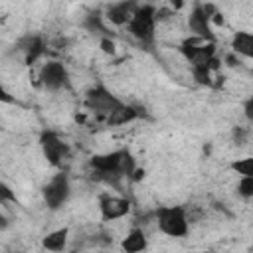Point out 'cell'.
Segmentation results:
<instances>
[{
    "label": "cell",
    "instance_id": "8fae6325",
    "mask_svg": "<svg viewBox=\"0 0 253 253\" xmlns=\"http://www.w3.org/2000/svg\"><path fill=\"white\" fill-rule=\"evenodd\" d=\"M138 4L136 2H115L109 4L105 10V18L113 24V26H128L132 14L136 12Z\"/></svg>",
    "mask_w": 253,
    "mask_h": 253
},
{
    "label": "cell",
    "instance_id": "5bb4252c",
    "mask_svg": "<svg viewBox=\"0 0 253 253\" xmlns=\"http://www.w3.org/2000/svg\"><path fill=\"white\" fill-rule=\"evenodd\" d=\"M69 241V227H59L42 237V247L49 253H63Z\"/></svg>",
    "mask_w": 253,
    "mask_h": 253
},
{
    "label": "cell",
    "instance_id": "e0dca14e",
    "mask_svg": "<svg viewBox=\"0 0 253 253\" xmlns=\"http://www.w3.org/2000/svg\"><path fill=\"white\" fill-rule=\"evenodd\" d=\"M239 178H253V156H243L231 162L229 166Z\"/></svg>",
    "mask_w": 253,
    "mask_h": 253
},
{
    "label": "cell",
    "instance_id": "5b68a950",
    "mask_svg": "<svg viewBox=\"0 0 253 253\" xmlns=\"http://www.w3.org/2000/svg\"><path fill=\"white\" fill-rule=\"evenodd\" d=\"M126 103L121 101L111 89H107L103 83L91 87L85 95V107L97 115H103V117H113L117 111H121Z\"/></svg>",
    "mask_w": 253,
    "mask_h": 253
},
{
    "label": "cell",
    "instance_id": "30bf717a",
    "mask_svg": "<svg viewBox=\"0 0 253 253\" xmlns=\"http://www.w3.org/2000/svg\"><path fill=\"white\" fill-rule=\"evenodd\" d=\"M130 211V202L123 196H113V194H101L99 196V213L103 221H117L128 215Z\"/></svg>",
    "mask_w": 253,
    "mask_h": 253
},
{
    "label": "cell",
    "instance_id": "8992f818",
    "mask_svg": "<svg viewBox=\"0 0 253 253\" xmlns=\"http://www.w3.org/2000/svg\"><path fill=\"white\" fill-rule=\"evenodd\" d=\"M182 55L190 63V67H211L217 69L215 57V42H202V40H188L180 45Z\"/></svg>",
    "mask_w": 253,
    "mask_h": 253
},
{
    "label": "cell",
    "instance_id": "6da1fadb",
    "mask_svg": "<svg viewBox=\"0 0 253 253\" xmlns=\"http://www.w3.org/2000/svg\"><path fill=\"white\" fill-rule=\"evenodd\" d=\"M89 166L93 168L97 178L107 180V182H117L121 178H132V174L138 170L134 156L126 148L95 154L89 158Z\"/></svg>",
    "mask_w": 253,
    "mask_h": 253
},
{
    "label": "cell",
    "instance_id": "4fadbf2b",
    "mask_svg": "<svg viewBox=\"0 0 253 253\" xmlns=\"http://www.w3.org/2000/svg\"><path fill=\"white\" fill-rule=\"evenodd\" d=\"M146 247H148V237L140 227H132L121 241L123 253H144Z\"/></svg>",
    "mask_w": 253,
    "mask_h": 253
},
{
    "label": "cell",
    "instance_id": "603a6c76",
    "mask_svg": "<svg viewBox=\"0 0 253 253\" xmlns=\"http://www.w3.org/2000/svg\"><path fill=\"white\" fill-rule=\"evenodd\" d=\"M2 101H4V103H12V101H14V99H10V97H8V93H6V91H2Z\"/></svg>",
    "mask_w": 253,
    "mask_h": 253
},
{
    "label": "cell",
    "instance_id": "ac0fdd59",
    "mask_svg": "<svg viewBox=\"0 0 253 253\" xmlns=\"http://www.w3.org/2000/svg\"><path fill=\"white\" fill-rule=\"evenodd\" d=\"M136 115H138V113H136L130 105H125L121 111H117L113 117H109L107 123H109V125H125V123H128V121L136 119Z\"/></svg>",
    "mask_w": 253,
    "mask_h": 253
},
{
    "label": "cell",
    "instance_id": "44dd1931",
    "mask_svg": "<svg viewBox=\"0 0 253 253\" xmlns=\"http://www.w3.org/2000/svg\"><path fill=\"white\" fill-rule=\"evenodd\" d=\"M243 115H245L247 121L253 123V95L249 99H245V103H243Z\"/></svg>",
    "mask_w": 253,
    "mask_h": 253
},
{
    "label": "cell",
    "instance_id": "52a82bcc",
    "mask_svg": "<svg viewBox=\"0 0 253 253\" xmlns=\"http://www.w3.org/2000/svg\"><path fill=\"white\" fill-rule=\"evenodd\" d=\"M42 198H43V204L49 208V210H61L69 198H71V182H69V176L65 172H57L53 174L42 188Z\"/></svg>",
    "mask_w": 253,
    "mask_h": 253
},
{
    "label": "cell",
    "instance_id": "277c9868",
    "mask_svg": "<svg viewBox=\"0 0 253 253\" xmlns=\"http://www.w3.org/2000/svg\"><path fill=\"white\" fill-rule=\"evenodd\" d=\"M217 14V8L213 4H194L188 16V30L196 40L202 42H215V36L211 32V22Z\"/></svg>",
    "mask_w": 253,
    "mask_h": 253
},
{
    "label": "cell",
    "instance_id": "9c48e42d",
    "mask_svg": "<svg viewBox=\"0 0 253 253\" xmlns=\"http://www.w3.org/2000/svg\"><path fill=\"white\" fill-rule=\"evenodd\" d=\"M40 83L47 91H61L69 87V71L61 61H45L40 69Z\"/></svg>",
    "mask_w": 253,
    "mask_h": 253
},
{
    "label": "cell",
    "instance_id": "3957f363",
    "mask_svg": "<svg viewBox=\"0 0 253 253\" xmlns=\"http://www.w3.org/2000/svg\"><path fill=\"white\" fill-rule=\"evenodd\" d=\"M156 225L158 231L180 239L186 237L190 231V221H188V213L182 206H162L156 210Z\"/></svg>",
    "mask_w": 253,
    "mask_h": 253
},
{
    "label": "cell",
    "instance_id": "2e32d148",
    "mask_svg": "<svg viewBox=\"0 0 253 253\" xmlns=\"http://www.w3.org/2000/svg\"><path fill=\"white\" fill-rule=\"evenodd\" d=\"M83 28H85L89 34H97V36H101V40H103V38H109V34H107V26L103 24L101 16H97V14L87 16V18L83 20Z\"/></svg>",
    "mask_w": 253,
    "mask_h": 253
},
{
    "label": "cell",
    "instance_id": "7402d4cb",
    "mask_svg": "<svg viewBox=\"0 0 253 253\" xmlns=\"http://www.w3.org/2000/svg\"><path fill=\"white\" fill-rule=\"evenodd\" d=\"M101 47H103V51H107V53L111 51V53H113L115 43H113V40H111V38H103V40H101Z\"/></svg>",
    "mask_w": 253,
    "mask_h": 253
},
{
    "label": "cell",
    "instance_id": "ba28073f",
    "mask_svg": "<svg viewBox=\"0 0 253 253\" xmlns=\"http://www.w3.org/2000/svg\"><path fill=\"white\" fill-rule=\"evenodd\" d=\"M40 148H42L43 158L55 168H59L63 164V160L69 156V144L55 130L40 132Z\"/></svg>",
    "mask_w": 253,
    "mask_h": 253
},
{
    "label": "cell",
    "instance_id": "7c38bea8",
    "mask_svg": "<svg viewBox=\"0 0 253 253\" xmlns=\"http://www.w3.org/2000/svg\"><path fill=\"white\" fill-rule=\"evenodd\" d=\"M18 47L24 51V59L28 65H32L34 61H38L43 51H45V42L42 36H36V34H30V36H24L20 42H18Z\"/></svg>",
    "mask_w": 253,
    "mask_h": 253
},
{
    "label": "cell",
    "instance_id": "d6986e66",
    "mask_svg": "<svg viewBox=\"0 0 253 253\" xmlns=\"http://www.w3.org/2000/svg\"><path fill=\"white\" fill-rule=\"evenodd\" d=\"M235 190H237V196H241L243 200H251L253 198V178H239Z\"/></svg>",
    "mask_w": 253,
    "mask_h": 253
},
{
    "label": "cell",
    "instance_id": "ffe728a7",
    "mask_svg": "<svg viewBox=\"0 0 253 253\" xmlns=\"http://www.w3.org/2000/svg\"><path fill=\"white\" fill-rule=\"evenodd\" d=\"M0 202L8 204V202H16V194H12V190L6 184H0Z\"/></svg>",
    "mask_w": 253,
    "mask_h": 253
},
{
    "label": "cell",
    "instance_id": "7a4b0ae2",
    "mask_svg": "<svg viewBox=\"0 0 253 253\" xmlns=\"http://www.w3.org/2000/svg\"><path fill=\"white\" fill-rule=\"evenodd\" d=\"M156 22H158V10L152 4H138L136 12L132 14L126 30L128 34L140 42L146 47L154 45V38H156Z\"/></svg>",
    "mask_w": 253,
    "mask_h": 253
},
{
    "label": "cell",
    "instance_id": "9a60e30c",
    "mask_svg": "<svg viewBox=\"0 0 253 253\" xmlns=\"http://www.w3.org/2000/svg\"><path fill=\"white\" fill-rule=\"evenodd\" d=\"M231 49H233V53H237L245 59H253V32L237 30L231 36Z\"/></svg>",
    "mask_w": 253,
    "mask_h": 253
}]
</instances>
